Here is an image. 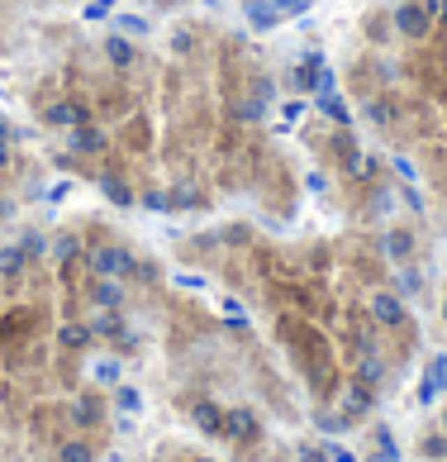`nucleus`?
I'll return each mask as SVG.
<instances>
[{
	"label": "nucleus",
	"mask_w": 447,
	"mask_h": 462,
	"mask_svg": "<svg viewBox=\"0 0 447 462\" xmlns=\"http://www.w3.org/2000/svg\"><path fill=\"white\" fill-rule=\"evenodd\" d=\"M91 272L96 276H138V258H133L129 248H91Z\"/></svg>",
	"instance_id": "obj_1"
},
{
	"label": "nucleus",
	"mask_w": 447,
	"mask_h": 462,
	"mask_svg": "<svg viewBox=\"0 0 447 462\" xmlns=\"http://www.w3.org/2000/svg\"><path fill=\"white\" fill-rule=\"evenodd\" d=\"M395 29H400L404 38H428L433 15L423 10V0H404V5H395Z\"/></svg>",
	"instance_id": "obj_2"
},
{
	"label": "nucleus",
	"mask_w": 447,
	"mask_h": 462,
	"mask_svg": "<svg viewBox=\"0 0 447 462\" xmlns=\"http://www.w3.org/2000/svg\"><path fill=\"white\" fill-rule=\"evenodd\" d=\"M295 86H300V91H333V72H328V67H324V57L319 53H305L300 57V67H295Z\"/></svg>",
	"instance_id": "obj_3"
},
{
	"label": "nucleus",
	"mask_w": 447,
	"mask_h": 462,
	"mask_svg": "<svg viewBox=\"0 0 447 462\" xmlns=\"http://www.w3.org/2000/svg\"><path fill=\"white\" fill-rule=\"evenodd\" d=\"M43 124H53V129H77V124H91V110L81 105V100H57V105L43 110Z\"/></svg>",
	"instance_id": "obj_4"
},
{
	"label": "nucleus",
	"mask_w": 447,
	"mask_h": 462,
	"mask_svg": "<svg viewBox=\"0 0 447 462\" xmlns=\"http://www.w3.org/2000/svg\"><path fill=\"white\" fill-rule=\"evenodd\" d=\"M371 320L386 325V329H400V325H404V305H400V296L376 291V296H371Z\"/></svg>",
	"instance_id": "obj_5"
},
{
	"label": "nucleus",
	"mask_w": 447,
	"mask_h": 462,
	"mask_svg": "<svg viewBox=\"0 0 447 462\" xmlns=\"http://www.w3.org/2000/svg\"><path fill=\"white\" fill-rule=\"evenodd\" d=\"M67 143H72V153H105L109 138L96 129V124H77V129H67Z\"/></svg>",
	"instance_id": "obj_6"
},
{
	"label": "nucleus",
	"mask_w": 447,
	"mask_h": 462,
	"mask_svg": "<svg viewBox=\"0 0 447 462\" xmlns=\"http://www.w3.org/2000/svg\"><path fill=\"white\" fill-rule=\"evenodd\" d=\"M447 391V353H438L428 362V372H423V386H419V401H438Z\"/></svg>",
	"instance_id": "obj_7"
},
{
	"label": "nucleus",
	"mask_w": 447,
	"mask_h": 462,
	"mask_svg": "<svg viewBox=\"0 0 447 462\" xmlns=\"http://www.w3.org/2000/svg\"><path fill=\"white\" fill-rule=\"evenodd\" d=\"M91 300H96L100 310H119V305H124V286H119V276H96V281H91Z\"/></svg>",
	"instance_id": "obj_8"
},
{
	"label": "nucleus",
	"mask_w": 447,
	"mask_h": 462,
	"mask_svg": "<svg viewBox=\"0 0 447 462\" xmlns=\"http://www.w3.org/2000/svg\"><path fill=\"white\" fill-rule=\"evenodd\" d=\"M362 114H367L371 124H395V119H400V100H391V96H371L367 105H362Z\"/></svg>",
	"instance_id": "obj_9"
},
{
	"label": "nucleus",
	"mask_w": 447,
	"mask_h": 462,
	"mask_svg": "<svg viewBox=\"0 0 447 462\" xmlns=\"http://www.w3.org/2000/svg\"><path fill=\"white\" fill-rule=\"evenodd\" d=\"M29 267V258H24V248L15 244V248H0V281H20Z\"/></svg>",
	"instance_id": "obj_10"
},
{
	"label": "nucleus",
	"mask_w": 447,
	"mask_h": 462,
	"mask_svg": "<svg viewBox=\"0 0 447 462\" xmlns=\"http://www.w3.org/2000/svg\"><path fill=\"white\" fill-rule=\"evenodd\" d=\"M229 114H234L238 124H257V119H266V100H257V96H243V100H229Z\"/></svg>",
	"instance_id": "obj_11"
},
{
	"label": "nucleus",
	"mask_w": 447,
	"mask_h": 462,
	"mask_svg": "<svg viewBox=\"0 0 447 462\" xmlns=\"http://www.w3.org/2000/svg\"><path fill=\"white\" fill-rule=\"evenodd\" d=\"M319 110H324L338 129H347V124H352V110H347V100H342V96H333V91H319Z\"/></svg>",
	"instance_id": "obj_12"
},
{
	"label": "nucleus",
	"mask_w": 447,
	"mask_h": 462,
	"mask_svg": "<svg viewBox=\"0 0 447 462\" xmlns=\"http://www.w3.org/2000/svg\"><path fill=\"white\" fill-rule=\"evenodd\" d=\"M224 429L234 438H252L257 434V415H252V410H229V415H224Z\"/></svg>",
	"instance_id": "obj_13"
},
{
	"label": "nucleus",
	"mask_w": 447,
	"mask_h": 462,
	"mask_svg": "<svg viewBox=\"0 0 447 462\" xmlns=\"http://www.w3.org/2000/svg\"><path fill=\"white\" fill-rule=\"evenodd\" d=\"M371 410V386H342V415H367Z\"/></svg>",
	"instance_id": "obj_14"
},
{
	"label": "nucleus",
	"mask_w": 447,
	"mask_h": 462,
	"mask_svg": "<svg viewBox=\"0 0 447 462\" xmlns=\"http://www.w3.org/2000/svg\"><path fill=\"white\" fill-rule=\"evenodd\" d=\"M105 57L114 62V67H129V62H133V43L124 38V33H109V38H105Z\"/></svg>",
	"instance_id": "obj_15"
},
{
	"label": "nucleus",
	"mask_w": 447,
	"mask_h": 462,
	"mask_svg": "<svg viewBox=\"0 0 447 462\" xmlns=\"http://www.w3.org/2000/svg\"><path fill=\"white\" fill-rule=\"evenodd\" d=\"M29 325H33V310H15V315H5V320H0V338L10 343V338H15V334H24Z\"/></svg>",
	"instance_id": "obj_16"
},
{
	"label": "nucleus",
	"mask_w": 447,
	"mask_h": 462,
	"mask_svg": "<svg viewBox=\"0 0 447 462\" xmlns=\"http://www.w3.org/2000/svg\"><path fill=\"white\" fill-rule=\"evenodd\" d=\"M195 424H200L205 434H219V429H224V415H219V405L200 401V405H195Z\"/></svg>",
	"instance_id": "obj_17"
},
{
	"label": "nucleus",
	"mask_w": 447,
	"mask_h": 462,
	"mask_svg": "<svg viewBox=\"0 0 447 462\" xmlns=\"http://www.w3.org/2000/svg\"><path fill=\"white\" fill-rule=\"evenodd\" d=\"M100 191H105L109 205H133V191L119 181V177H100Z\"/></svg>",
	"instance_id": "obj_18"
},
{
	"label": "nucleus",
	"mask_w": 447,
	"mask_h": 462,
	"mask_svg": "<svg viewBox=\"0 0 447 462\" xmlns=\"http://www.w3.org/2000/svg\"><path fill=\"white\" fill-rule=\"evenodd\" d=\"M381 377H386L381 357H376V353H362V362H357V381H362V386H376Z\"/></svg>",
	"instance_id": "obj_19"
},
{
	"label": "nucleus",
	"mask_w": 447,
	"mask_h": 462,
	"mask_svg": "<svg viewBox=\"0 0 447 462\" xmlns=\"http://www.w3.org/2000/svg\"><path fill=\"white\" fill-rule=\"evenodd\" d=\"M409 234H404V229H391V234H386V253H391L395 262H404V258H409Z\"/></svg>",
	"instance_id": "obj_20"
},
{
	"label": "nucleus",
	"mask_w": 447,
	"mask_h": 462,
	"mask_svg": "<svg viewBox=\"0 0 447 462\" xmlns=\"http://www.w3.org/2000/svg\"><path fill=\"white\" fill-rule=\"evenodd\" d=\"M72 419H77V424H96V419H100V405H96L91 396H77V401H72Z\"/></svg>",
	"instance_id": "obj_21"
},
{
	"label": "nucleus",
	"mask_w": 447,
	"mask_h": 462,
	"mask_svg": "<svg viewBox=\"0 0 447 462\" xmlns=\"http://www.w3.org/2000/svg\"><path fill=\"white\" fill-rule=\"evenodd\" d=\"M57 343H62V348H86V343H91V329L86 325H67L62 334H57Z\"/></svg>",
	"instance_id": "obj_22"
},
{
	"label": "nucleus",
	"mask_w": 447,
	"mask_h": 462,
	"mask_svg": "<svg viewBox=\"0 0 447 462\" xmlns=\"http://www.w3.org/2000/svg\"><path fill=\"white\" fill-rule=\"evenodd\" d=\"M248 20H252V29H276L281 10H276V5H252V10H248Z\"/></svg>",
	"instance_id": "obj_23"
},
{
	"label": "nucleus",
	"mask_w": 447,
	"mask_h": 462,
	"mask_svg": "<svg viewBox=\"0 0 447 462\" xmlns=\"http://www.w3.org/2000/svg\"><path fill=\"white\" fill-rule=\"evenodd\" d=\"M57 258H62L67 267L81 258V239H77V234H62V239H57Z\"/></svg>",
	"instance_id": "obj_24"
},
{
	"label": "nucleus",
	"mask_w": 447,
	"mask_h": 462,
	"mask_svg": "<svg viewBox=\"0 0 447 462\" xmlns=\"http://www.w3.org/2000/svg\"><path fill=\"white\" fill-rule=\"evenodd\" d=\"M376 443H381V458H376V462H400V448H395L391 429H376Z\"/></svg>",
	"instance_id": "obj_25"
},
{
	"label": "nucleus",
	"mask_w": 447,
	"mask_h": 462,
	"mask_svg": "<svg viewBox=\"0 0 447 462\" xmlns=\"http://www.w3.org/2000/svg\"><path fill=\"white\" fill-rule=\"evenodd\" d=\"M138 200H143L148 210H172V195H167V191H143Z\"/></svg>",
	"instance_id": "obj_26"
},
{
	"label": "nucleus",
	"mask_w": 447,
	"mask_h": 462,
	"mask_svg": "<svg viewBox=\"0 0 447 462\" xmlns=\"http://www.w3.org/2000/svg\"><path fill=\"white\" fill-rule=\"evenodd\" d=\"M114 29H119V33H148V24H143L138 15H119V20H114Z\"/></svg>",
	"instance_id": "obj_27"
},
{
	"label": "nucleus",
	"mask_w": 447,
	"mask_h": 462,
	"mask_svg": "<svg viewBox=\"0 0 447 462\" xmlns=\"http://www.w3.org/2000/svg\"><path fill=\"white\" fill-rule=\"evenodd\" d=\"M20 248H24V258H38V253L48 248V239H43V234H24V239H20Z\"/></svg>",
	"instance_id": "obj_28"
},
{
	"label": "nucleus",
	"mask_w": 447,
	"mask_h": 462,
	"mask_svg": "<svg viewBox=\"0 0 447 462\" xmlns=\"http://www.w3.org/2000/svg\"><path fill=\"white\" fill-rule=\"evenodd\" d=\"M114 401H119V410H129V415H133V410H138V405H143L133 386H119V396H114Z\"/></svg>",
	"instance_id": "obj_29"
},
{
	"label": "nucleus",
	"mask_w": 447,
	"mask_h": 462,
	"mask_svg": "<svg viewBox=\"0 0 447 462\" xmlns=\"http://www.w3.org/2000/svg\"><path fill=\"white\" fill-rule=\"evenodd\" d=\"M62 462H91V448L86 443H67L62 448Z\"/></svg>",
	"instance_id": "obj_30"
},
{
	"label": "nucleus",
	"mask_w": 447,
	"mask_h": 462,
	"mask_svg": "<svg viewBox=\"0 0 447 462\" xmlns=\"http://www.w3.org/2000/svg\"><path fill=\"white\" fill-rule=\"evenodd\" d=\"M319 429L324 434H338V429H347V415H319Z\"/></svg>",
	"instance_id": "obj_31"
},
{
	"label": "nucleus",
	"mask_w": 447,
	"mask_h": 462,
	"mask_svg": "<svg viewBox=\"0 0 447 462\" xmlns=\"http://www.w3.org/2000/svg\"><path fill=\"white\" fill-rule=\"evenodd\" d=\"M172 205H200V191H195V186H181V191H172Z\"/></svg>",
	"instance_id": "obj_32"
},
{
	"label": "nucleus",
	"mask_w": 447,
	"mask_h": 462,
	"mask_svg": "<svg viewBox=\"0 0 447 462\" xmlns=\"http://www.w3.org/2000/svg\"><path fill=\"white\" fill-rule=\"evenodd\" d=\"M400 291H404V296L419 291V272H414V267H400Z\"/></svg>",
	"instance_id": "obj_33"
},
{
	"label": "nucleus",
	"mask_w": 447,
	"mask_h": 462,
	"mask_svg": "<svg viewBox=\"0 0 447 462\" xmlns=\"http://www.w3.org/2000/svg\"><path fill=\"white\" fill-rule=\"evenodd\" d=\"M109 5H114V0H91V5H86V20H105Z\"/></svg>",
	"instance_id": "obj_34"
},
{
	"label": "nucleus",
	"mask_w": 447,
	"mask_h": 462,
	"mask_svg": "<svg viewBox=\"0 0 447 462\" xmlns=\"http://www.w3.org/2000/svg\"><path fill=\"white\" fill-rule=\"evenodd\" d=\"M119 377V362H96V381H114Z\"/></svg>",
	"instance_id": "obj_35"
},
{
	"label": "nucleus",
	"mask_w": 447,
	"mask_h": 462,
	"mask_svg": "<svg viewBox=\"0 0 447 462\" xmlns=\"http://www.w3.org/2000/svg\"><path fill=\"white\" fill-rule=\"evenodd\" d=\"M281 119H290V124L305 119V105H300V100H286V105H281Z\"/></svg>",
	"instance_id": "obj_36"
},
{
	"label": "nucleus",
	"mask_w": 447,
	"mask_h": 462,
	"mask_svg": "<svg viewBox=\"0 0 447 462\" xmlns=\"http://www.w3.org/2000/svg\"><path fill=\"white\" fill-rule=\"evenodd\" d=\"M96 334H119V315H100L96 320Z\"/></svg>",
	"instance_id": "obj_37"
},
{
	"label": "nucleus",
	"mask_w": 447,
	"mask_h": 462,
	"mask_svg": "<svg viewBox=\"0 0 447 462\" xmlns=\"http://www.w3.org/2000/svg\"><path fill=\"white\" fill-rule=\"evenodd\" d=\"M271 5H276V10H281V15H300V10H305V5H310V0H271Z\"/></svg>",
	"instance_id": "obj_38"
},
{
	"label": "nucleus",
	"mask_w": 447,
	"mask_h": 462,
	"mask_svg": "<svg viewBox=\"0 0 447 462\" xmlns=\"http://www.w3.org/2000/svg\"><path fill=\"white\" fill-rule=\"evenodd\" d=\"M423 10H428L433 20H447V0H423Z\"/></svg>",
	"instance_id": "obj_39"
},
{
	"label": "nucleus",
	"mask_w": 447,
	"mask_h": 462,
	"mask_svg": "<svg viewBox=\"0 0 447 462\" xmlns=\"http://www.w3.org/2000/svg\"><path fill=\"white\" fill-rule=\"evenodd\" d=\"M224 315H229L234 325H243V305H238V300H224Z\"/></svg>",
	"instance_id": "obj_40"
},
{
	"label": "nucleus",
	"mask_w": 447,
	"mask_h": 462,
	"mask_svg": "<svg viewBox=\"0 0 447 462\" xmlns=\"http://www.w3.org/2000/svg\"><path fill=\"white\" fill-rule=\"evenodd\" d=\"M328 458H333V462H357L352 453H347V448H328Z\"/></svg>",
	"instance_id": "obj_41"
},
{
	"label": "nucleus",
	"mask_w": 447,
	"mask_h": 462,
	"mask_svg": "<svg viewBox=\"0 0 447 462\" xmlns=\"http://www.w3.org/2000/svg\"><path fill=\"white\" fill-rule=\"evenodd\" d=\"M0 138H15V129H10V119L0 114Z\"/></svg>",
	"instance_id": "obj_42"
},
{
	"label": "nucleus",
	"mask_w": 447,
	"mask_h": 462,
	"mask_svg": "<svg viewBox=\"0 0 447 462\" xmlns=\"http://www.w3.org/2000/svg\"><path fill=\"white\" fill-rule=\"evenodd\" d=\"M5 215H10V205H0V219H5Z\"/></svg>",
	"instance_id": "obj_43"
},
{
	"label": "nucleus",
	"mask_w": 447,
	"mask_h": 462,
	"mask_svg": "<svg viewBox=\"0 0 447 462\" xmlns=\"http://www.w3.org/2000/svg\"><path fill=\"white\" fill-rule=\"evenodd\" d=\"M195 462H214V458H195Z\"/></svg>",
	"instance_id": "obj_44"
},
{
	"label": "nucleus",
	"mask_w": 447,
	"mask_h": 462,
	"mask_svg": "<svg viewBox=\"0 0 447 462\" xmlns=\"http://www.w3.org/2000/svg\"><path fill=\"white\" fill-rule=\"evenodd\" d=\"M300 462H315V458H300Z\"/></svg>",
	"instance_id": "obj_45"
},
{
	"label": "nucleus",
	"mask_w": 447,
	"mask_h": 462,
	"mask_svg": "<svg viewBox=\"0 0 447 462\" xmlns=\"http://www.w3.org/2000/svg\"><path fill=\"white\" fill-rule=\"evenodd\" d=\"M443 429H447V415H443Z\"/></svg>",
	"instance_id": "obj_46"
},
{
	"label": "nucleus",
	"mask_w": 447,
	"mask_h": 462,
	"mask_svg": "<svg viewBox=\"0 0 447 462\" xmlns=\"http://www.w3.org/2000/svg\"><path fill=\"white\" fill-rule=\"evenodd\" d=\"M210 5H219V0H210Z\"/></svg>",
	"instance_id": "obj_47"
},
{
	"label": "nucleus",
	"mask_w": 447,
	"mask_h": 462,
	"mask_svg": "<svg viewBox=\"0 0 447 462\" xmlns=\"http://www.w3.org/2000/svg\"><path fill=\"white\" fill-rule=\"evenodd\" d=\"M443 315H447V305H443Z\"/></svg>",
	"instance_id": "obj_48"
}]
</instances>
